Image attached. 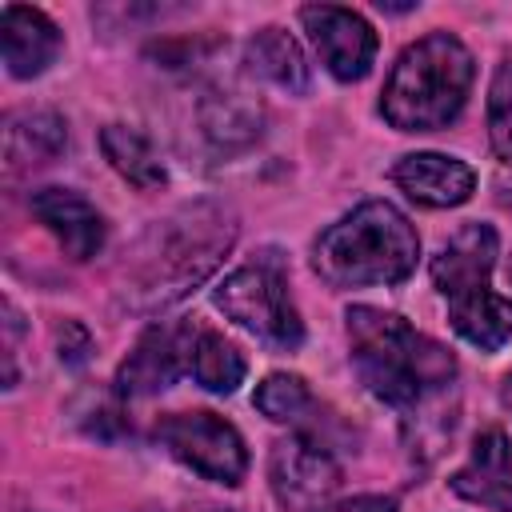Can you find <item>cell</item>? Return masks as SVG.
Segmentation results:
<instances>
[{
	"instance_id": "6",
	"label": "cell",
	"mask_w": 512,
	"mask_h": 512,
	"mask_svg": "<svg viewBox=\"0 0 512 512\" xmlns=\"http://www.w3.org/2000/svg\"><path fill=\"white\" fill-rule=\"evenodd\" d=\"M212 304L232 324H240L244 332L260 336V340H268L276 348H296L304 340V324H300V312L292 304L288 276H284L280 260H272V256L228 272L216 284Z\"/></svg>"
},
{
	"instance_id": "22",
	"label": "cell",
	"mask_w": 512,
	"mask_h": 512,
	"mask_svg": "<svg viewBox=\"0 0 512 512\" xmlns=\"http://www.w3.org/2000/svg\"><path fill=\"white\" fill-rule=\"evenodd\" d=\"M56 344H60V360L64 364H84L88 352H92V336H88V328L80 320H64L56 328Z\"/></svg>"
},
{
	"instance_id": "20",
	"label": "cell",
	"mask_w": 512,
	"mask_h": 512,
	"mask_svg": "<svg viewBox=\"0 0 512 512\" xmlns=\"http://www.w3.org/2000/svg\"><path fill=\"white\" fill-rule=\"evenodd\" d=\"M252 404H256L268 420H276V424H304V420L316 412V400H312L308 384H304L300 376H292V372H272V376H264V380L256 384Z\"/></svg>"
},
{
	"instance_id": "3",
	"label": "cell",
	"mask_w": 512,
	"mask_h": 512,
	"mask_svg": "<svg viewBox=\"0 0 512 512\" xmlns=\"http://www.w3.org/2000/svg\"><path fill=\"white\" fill-rule=\"evenodd\" d=\"M420 236L408 216L388 200H364L312 244V268L332 288L400 284L416 272Z\"/></svg>"
},
{
	"instance_id": "21",
	"label": "cell",
	"mask_w": 512,
	"mask_h": 512,
	"mask_svg": "<svg viewBox=\"0 0 512 512\" xmlns=\"http://www.w3.org/2000/svg\"><path fill=\"white\" fill-rule=\"evenodd\" d=\"M488 140L492 152L512 164V60H500L488 84Z\"/></svg>"
},
{
	"instance_id": "24",
	"label": "cell",
	"mask_w": 512,
	"mask_h": 512,
	"mask_svg": "<svg viewBox=\"0 0 512 512\" xmlns=\"http://www.w3.org/2000/svg\"><path fill=\"white\" fill-rule=\"evenodd\" d=\"M500 404L512 412V368L504 372V380H500Z\"/></svg>"
},
{
	"instance_id": "4",
	"label": "cell",
	"mask_w": 512,
	"mask_h": 512,
	"mask_svg": "<svg viewBox=\"0 0 512 512\" xmlns=\"http://www.w3.org/2000/svg\"><path fill=\"white\" fill-rule=\"evenodd\" d=\"M472 52L452 32H428L408 44L384 84L380 116L396 132H436L448 128L472 92Z\"/></svg>"
},
{
	"instance_id": "23",
	"label": "cell",
	"mask_w": 512,
	"mask_h": 512,
	"mask_svg": "<svg viewBox=\"0 0 512 512\" xmlns=\"http://www.w3.org/2000/svg\"><path fill=\"white\" fill-rule=\"evenodd\" d=\"M332 512H396L392 496H352L344 504H336Z\"/></svg>"
},
{
	"instance_id": "14",
	"label": "cell",
	"mask_w": 512,
	"mask_h": 512,
	"mask_svg": "<svg viewBox=\"0 0 512 512\" xmlns=\"http://www.w3.org/2000/svg\"><path fill=\"white\" fill-rule=\"evenodd\" d=\"M60 28L28 4H4L0 12V52H4V68L16 80H32L40 76L56 56H60Z\"/></svg>"
},
{
	"instance_id": "19",
	"label": "cell",
	"mask_w": 512,
	"mask_h": 512,
	"mask_svg": "<svg viewBox=\"0 0 512 512\" xmlns=\"http://www.w3.org/2000/svg\"><path fill=\"white\" fill-rule=\"evenodd\" d=\"M100 148H104V156H108V164L132 184V188H160L164 180H168V172H164V160L156 156V148L148 144V136H140L136 128H128V124H108L104 132H100Z\"/></svg>"
},
{
	"instance_id": "12",
	"label": "cell",
	"mask_w": 512,
	"mask_h": 512,
	"mask_svg": "<svg viewBox=\"0 0 512 512\" xmlns=\"http://www.w3.org/2000/svg\"><path fill=\"white\" fill-rule=\"evenodd\" d=\"M28 204H32V216L60 240L68 260L84 264L104 248L108 224L96 212V204L84 200L80 192H72V188H36Z\"/></svg>"
},
{
	"instance_id": "5",
	"label": "cell",
	"mask_w": 512,
	"mask_h": 512,
	"mask_svg": "<svg viewBox=\"0 0 512 512\" xmlns=\"http://www.w3.org/2000/svg\"><path fill=\"white\" fill-rule=\"evenodd\" d=\"M500 256V236L492 224L472 220L456 228L432 256V284L448 304L456 336L480 352H500L512 340V300L492 292V268Z\"/></svg>"
},
{
	"instance_id": "25",
	"label": "cell",
	"mask_w": 512,
	"mask_h": 512,
	"mask_svg": "<svg viewBox=\"0 0 512 512\" xmlns=\"http://www.w3.org/2000/svg\"><path fill=\"white\" fill-rule=\"evenodd\" d=\"M508 276H512V264H508Z\"/></svg>"
},
{
	"instance_id": "13",
	"label": "cell",
	"mask_w": 512,
	"mask_h": 512,
	"mask_svg": "<svg viewBox=\"0 0 512 512\" xmlns=\"http://www.w3.org/2000/svg\"><path fill=\"white\" fill-rule=\"evenodd\" d=\"M392 184L424 208H456L476 192V172L448 152H408L392 164Z\"/></svg>"
},
{
	"instance_id": "9",
	"label": "cell",
	"mask_w": 512,
	"mask_h": 512,
	"mask_svg": "<svg viewBox=\"0 0 512 512\" xmlns=\"http://www.w3.org/2000/svg\"><path fill=\"white\" fill-rule=\"evenodd\" d=\"M300 24L312 40V48L320 52V64L352 84V80H364L376 64V32L372 24L352 12V8H340V4H304L300 8Z\"/></svg>"
},
{
	"instance_id": "7",
	"label": "cell",
	"mask_w": 512,
	"mask_h": 512,
	"mask_svg": "<svg viewBox=\"0 0 512 512\" xmlns=\"http://www.w3.org/2000/svg\"><path fill=\"white\" fill-rule=\"evenodd\" d=\"M156 444L204 480L236 488L248 472L244 436L216 412H168L152 428Z\"/></svg>"
},
{
	"instance_id": "15",
	"label": "cell",
	"mask_w": 512,
	"mask_h": 512,
	"mask_svg": "<svg viewBox=\"0 0 512 512\" xmlns=\"http://www.w3.org/2000/svg\"><path fill=\"white\" fill-rule=\"evenodd\" d=\"M68 148V124L52 108H24L4 120V164L8 172H28L52 164Z\"/></svg>"
},
{
	"instance_id": "16",
	"label": "cell",
	"mask_w": 512,
	"mask_h": 512,
	"mask_svg": "<svg viewBox=\"0 0 512 512\" xmlns=\"http://www.w3.org/2000/svg\"><path fill=\"white\" fill-rule=\"evenodd\" d=\"M244 60H248V68L260 80H268V84H276L284 92L304 96L312 88V72H308V60H304L300 44L284 28H276V24H268V28H260V32L248 36Z\"/></svg>"
},
{
	"instance_id": "2",
	"label": "cell",
	"mask_w": 512,
	"mask_h": 512,
	"mask_svg": "<svg viewBox=\"0 0 512 512\" xmlns=\"http://www.w3.org/2000/svg\"><path fill=\"white\" fill-rule=\"evenodd\" d=\"M344 328L360 384L404 416H416L452 388L456 356L440 340L416 332L404 316L372 304H352Z\"/></svg>"
},
{
	"instance_id": "17",
	"label": "cell",
	"mask_w": 512,
	"mask_h": 512,
	"mask_svg": "<svg viewBox=\"0 0 512 512\" xmlns=\"http://www.w3.org/2000/svg\"><path fill=\"white\" fill-rule=\"evenodd\" d=\"M200 128H204V136H208L216 148L232 152V148H248V144L260 136L264 112H260V104H256L248 92H240V88H212V92L200 100Z\"/></svg>"
},
{
	"instance_id": "8",
	"label": "cell",
	"mask_w": 512,
	"mask_h": 512,
	"mask_svg": "<svg viewBox=\"0 0 512 512\" xmlns=\"http://www.w3.org/2000/svg\"><path fill=\"white\" fill-rule=\"evenodd\" d=\"M268 484L284 512H332V500L340 492V464L324 444L292 432L272 444Z\"/></svg>"
},
{
	"instance_id": "11",
	"label": "cell",
	"mask_w": 512,
	"mask_h": 512,
	"mask_svg": "<svg viewBox=\"0 0 512 512\" xmlns=\"http://www.w3.org/2000/svg\"><path fill=\"white\" fill-rule=\"evenodd\" d=\"M448 488L468 504L512 512V444L504 428H480L472 436L468 460L452 472Z\"/></svg>"
},
{
	"instance_id": "1",
	"label": "cell",
	"mask_w": 512,
	"mask_h": 512,
	"mask_svg": "<svg viewBox=\"0 0 512 512\" xmlns=\"http://www.w3.org/2000/svg\"><path fill=\"white\" fill-rule=\"evenodd\" d=\"M236 244V216L220 200H192L124 252L120 304L132 312H160L188 296Z\"/></svg>"
},
{
	"instance_id": "18",
	"label": "cell",
	"mask_w": 512,
	"mask_h": 512,
	"mask_svg": "<svg viewBox=\"0 0 512 512\" xmlns=\"http://www.w3.org/2000/svg\"><path fill=\"white\" fill-rule=\"evenodd\" d=\"M244 356L236 344H228L220 332L212 328H192V340H188V376L216 392V396H232L240 384H244Z\"/></svg>"
},
{
	"instance_id": "10",
	"label": "cell",
	"mask_w": 512,
	"mask_h": 512,
	"mask_svg": "<svg viewBox=\"0 0 512 512\" xmlns=\"http://www.w3.org/2000/svg\"><path fill=\"white\" fill-rule=\"evenodd\" d=\"M196 324H152L116 368V396L144 400L172 388L188 372V340Z\"/></svg>"
}]
</instances>
